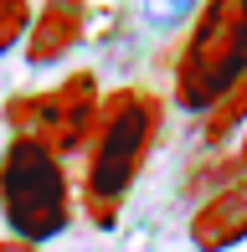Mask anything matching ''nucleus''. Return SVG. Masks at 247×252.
Returning a JSON list of instances; mask_svg holds the SVG:
<instances>
[{"label":"nucleus","instance_id":"6","mask_svg":"<svg viewBox=\"0 0 247 252\" xmlns=\"http://www.w3.org/2000/svg\"><path fill=\"white\" fill-rule=\"evenodd\" d=\"M83 26H88V0H47L41 16L31 21V31H26V62L31 67L62 62V57L83 41Z\"/></svg>","mask_w":247,"mask_h":252},{"label":"nucleus","instance_id":"8","mask_svg":"<svg viewBox=\"0 0 247 252\" xmlns=\"http://www.w3.org/2000/svg\"><path fill=\"white\" fill-rule=\"evenodd\" d=\"M31 31V5L26 0H0V52H10Z\"/></svg>","mask_w":247,"mask_h":252},{"label":"nucleus","instance_id":"10","mask_svg":"<svg viewBox=\"0 0 247 252\" xmlns=\"http://www.w3.org/2000/svg\"><path fill=\"white\" fill-rule=\"evenodd\" d=\"M0 252H36L31 242H16V237H10V242H0Z\"/></svg>","mask_w":247,"mask_h":252},{"label":"nucleus","instance_id":"9","mask_svg":"<svg viewBox=\"0 0 247 252\" xmlns=\"http://www.w3.org/2000/svg\"><path fill=\"white\" fill-rule=\"evenodd\" d=\"M190 10H196V0H144V21H150L154 31H170V26H181Z\"/></svg>","mask_w":247,"mask_h":252},{"label":"nucleus","instance_id":"5","mask_svg":"<svg viewBox=\"0 0 247 252\" xmlns=\"http://www.w3.org/2000/svg\"><path fill=\"white\" fill-rule=\"evenodd\" d=\"M185 237H190L196 252H232V247H242L247 242V175L211 190V196L190 211Z\"/></svg>","mask_w":247,"mask_h":252},{"label":"nucleus","instance_id":"2","mask_svg":"<svg viewBox=\"0 0 247 252\" xmlns=\"http://www.w3.org/2000/svg\"><path fill=\"white\" fill-rule=\"evenodd\" d=\"M0 216L16 242H52L72 226V186L62 159L31 134H10L0 150Z\"/></svg>","mask_w":247,"mask_h":252},{"label":"nucleus","instance_id":"7","mask_svg":"<svg viewBox=\"0 0 247 252\" xmlns=\"http://www.w3.org/2000/svg\"><path fill=\"white\" fill-rule=\"evenodd\" d=\"M242 124H247V77L232 88L227 98H216V103L206 108V124H201V134H206V144H227L232 134L242 129Z\"/></svg>","mask_w":247,"mask_h":252},{"label":"nucleus","instance_id":"3","mask_svg":"<svg viewBox=\"0 0 247 252\" xmlns=\"http://www.w3.org/2000/svg\"><path fill=\"white\" fill-rule=\"evenodd\" d=\"M247 77V0H206L181 57H175V103L206 113Z\"/></svg>","mask_w":247,"mask_h":252},{"label":"nucleus","instance_id":"1","mask_svg":"<svg viewBox=\"0 0 247 252\" xmlns=\"http://www.w3.org/2000/svg\"><path fill=\"white\" fill-rule=\"evenodd\" d=\"M160 119H165L160 98L144 88H124L108 103H98V124L88 139V175H83V211L98 226H114V216L124 211L144 159L154 150Z\"/></svg>","mask_w":247,"mask_h":252},{"label":"nucleus","instance_id":"4","mask_svg":"<svg viewBox=\"0 0 247 252\" xmlns=\"http://www.w3.org/2000/svg\"><path fill=\"white\" fill-rule=\"evenodd\" d=\"M5 119L16 134L41 139L57 159L77 155L93 139V124H98V83H93V72H72L36 98H16L5 108Z\"/></svg>","mask_w":247,"mask_h":252}]
</instances>
